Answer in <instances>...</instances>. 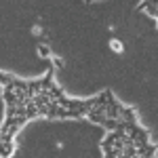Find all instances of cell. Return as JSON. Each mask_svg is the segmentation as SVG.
<instances>
[{"label":"cell","mask_w":158,"mask_h":158,"mask_svg":"<svg viewBox=\"0 0 158 158\" xmlns=\"http://www.w3.org/2000/svg\"><path fill=\"white\" fill-rule=\"evenodd\" d=\"M101 124H103L108 131H116V129H118V118H106Z\"/></svg>","instance_id":"3"},{"label":"cell","mask_w":158,"mask_h":158,"mask_svg":"<svg viewBox=\"0 0 158 158\" xmlns=\"http://www.w3.org/2000/svg\"><path fill=\"white\" fill-rule=\"evenodd\" d=\"M2 97H4V103H6V106H17V97H15V93H13L11 86H4Z\"/></svg>","instance_id":"2"},{"label":"cell","mask_w":158,"mask_h":158,"mask_svg":"<svg viewBox=\"0 0 158 158\" xmlns=\"http://www.w3.org/2000/svg\"><path fill=\"white\" fill-rule=\"evenodd\" d=\"M150 2H152V4H156V0H150Z\"/></svg>","instance_id":"8"},{"label":"cell","mask_w":158,"mask_h":158,"mask_svg":"<svg viewBox=\"0 0 158 158\" xmlns=\"http://www.w3.org/2000/svg\"><path fill=\"white\" fill-rule=\"evenodd\" d=\"M118 118L124 120V122H129V124H137V114H135V110L133 108H127V106H122V108H120Z\"/></svg>","instance_id":"1"},{"label":"cell","mask_w":158,"mask_h":158,"mask_svg":"<svg viewBox=\"0 0 158 158\" xmlns=\"http://www.w3.org/2000/svg\"><path fill=\"white\" fill-rule=\"evenodd\" d=\"M38 53H40L42 57H51V49L47 44H40V47H38Z\"/></svg>","instance_id":"5"},{"label":"cell","mask_w":158,"mask_h":158,"mask_svg":"<svg viewBox=\"0 0 158 158\" xmlns=\"http://www.w3.org/2000/svg\"><path fill=\"white\" fill-rule=\"evenodd\" d=\"M0 137H2V133H0Z\"/></svg>","instance_id":"9"},{"label":"cell","mask_w":158,"mask_h":158,"mask_svg":"<svg viewBox=\"0 0 158 158\" xmlns=\"http://www.w3.org/2000/svg\"><path fill=\"white\" fill-rule=\"evenodd\" d=\"M11 80H13V76H11V74L0 72V85H2V86H9V85H11Z\"/></svg>","instance_id":"4"},{"label":"cell","mask_w":158,"mask_h":158,"mask_svg":"<svg viewBox=\"0 0 158 158\" xmlns=\"http://www.w3.org/2000/svg\"><path fill=\"white\" fill-rule=\"evenodd\" d=\"M6 118H15V106H6Z\"/></svg>","instance_id":"6"},{"label":"cell","mask_w":158,"mask_h":158,"mask_svg":"<svg viewBox=\"0 0 158 158\" xmlns=\"http://www.w3.org/2000/svg\"><path fill=\"white\" fill-rule=\"evenodd\" d=\"M85 2H86V4H93V2H95V0H85Z\"/></svg>","instance_id":"7"}]
</instances>
